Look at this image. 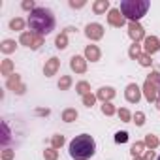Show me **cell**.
Segmentation results:
<instances>
[{"instance_id": "obj_1", "label": "cell", "mask_w": 160, "mask_h": 160, "mask_svg": "<svg viewBox=\"0 0 160 160\" xmlns=\"http://www.w3.org/2000/svg\"><path fill=\"white\" fill-rule=\"evenodd\" d=\"M28 27L38 34H49L55 28V17L53 12L47 8H36L28 15Z\"/></svg>"}, {"instance_id": "obj_5", "label": "cell", "mask_w": 160, "mask_h": 160, "mask_svg": "<svg viewBox=\"0 0 160 160\" xmlns=\"http://www.w3.org/2000/svg\"><path fill=\"white\" fill-rule=\"evenodd\" d=\"M115 139H117V141H126V139H128V134H126V132H119Z\"/></svg>"}, {"instance_id": "obj_6", "label": "cell", "mask_w": 160, "mask_h": 160, "mask_svg": "<svg viewBox=\"0 0 160 160\" xmlns=\"http://www.w3.org/2000/svg\"><path fill=\"white\" fill-rule=\"evenodd\" d=\"M147 49L149 51H154L156 49V42L154 40H147Z\"/></svg>"}, {"instance_id": "obj_9", "label": "cell", "mask_w": 160, "mask_h": 160, "mask_svg": "<svg viewBox=\"0 0 160 160\" xmlns=\"http://www.w3.org/2000/svg\"><path fill=\"white\" fill-rule=\"evenodd\" d=\"M73 115H75V113H72V111H68V113H66V115H64V117H66V119H72V117H73Z\"/></svg>"}, {"instance_id": "obj_7", "label": "cell", "mask_w": 160, "mask_h": 160, "mask_svg": "<svg viewBox=\"0 0 160 160\" xmlns=\"http://www.w3.org/2000/svg\"><path fill=\"white\" fill-rule=\"evenodd\" d=\"M12 28H21V21H12Z\"/></svg>"}, {"instance_id": "obj_10", "label": "cell", "mask_w": 160, "mask_h": 160, "mask_svg": "<svg viewBox=\"0 0 160 160\" xmlns=\"http://www.w3.org/2000/svg\"><path fill=\"white\" fill-rule=\"evenodd\" d=\"M158 160H160V156H158Z\"/></svg>"}, {"instance_id": "obj_8", "label": "cell", "mask_w": 160, "mask_h": 160, "mask_svg": "<svg viewBox=\"0 0 160 160\" xmlns=\"http://www.w3.org/2000/svg\"><path fill=\"white\" fill-rule=\"evenodd\" d=\"M12 45H13L12 42H6V43H4V49H6V51H10V49H12Z\"/></svg>"}, {"instance_id": "obj_2", "label": "cell", "mask_w": 160, "mask_h": 160, "mask_svg": "<svg viewBox=\"0 0 160 160\" xmlns=\"http://www.w3.org/2000/svg\"><path fill=\"white\" fill-rule=\"evenodd\" d=\"M94 151H96V143H94L92 136H89V134L75 136L70 141V156L73 160H87L94 154Z\"/></svg>"}, {"instance_id": "obj_3", "label": "cell", "mask_w": 160, "mask_h": 160, "mask_svg": "<svg viewBox=\"0 0 160 160\" xmlns=\"http://www.w3.org/2000/svg\"><path fill=\"white\" fill-rule=\"evenodd\" d=\"M149 6H151L149 0H122V2H121L122 13L128 19H132V21H139L147 13Z\"/></svg>"}, {"instance_id": "obj_4", "label": "cell", "mask_w": 160, "mask_h": 160, "mask_svg": "<svg viewBox=\"0 0 160 160\" xmlns=\"http://www.w3.org/2000/svg\"><path fill=\"white\" fill-rule=\"evenodd\" d=\"M130 30H132V36H134V38H139V36H141V28H139V27L132 25V28H130Z\"/></svg>"}]
</instances>
